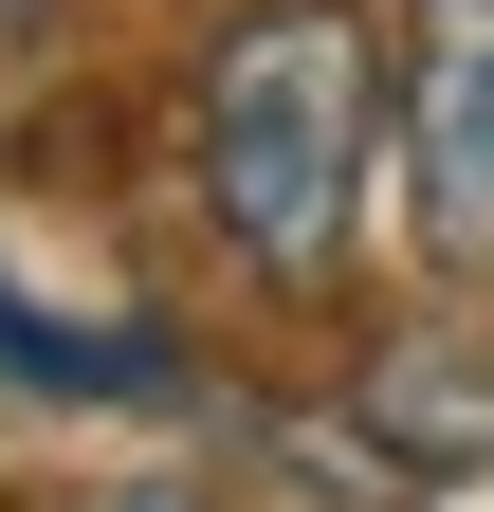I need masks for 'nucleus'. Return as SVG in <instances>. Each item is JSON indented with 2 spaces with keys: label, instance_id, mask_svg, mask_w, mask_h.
Wrapping results in <instances>:
<instances>
[{
  "label": "nucleus",
  "instance_id": "obj_1",
  "mask_svg": "<svg viewBox=\"0 0 494 512\" xmlns=\"http://www.w3.org/2000/svg\"><path fill=\"white\" fill-rule=\"evenodd\" d=\"M385 165V37L348 0H238L183 74V202L257 293H330Z\"/></svg>",
  "mask_w": 494,
  "mask_h": 512
},
{
  "label": "nucleus",
  "instance_id": "obj_2",
  "mask_svg": "<svg viewBox=\"0 0 494 512\" xmlns=\"http://www.w3.org/2000/svg\"><path fill=\"white\" fill-rule=\"evenodd\" d=\"M385 128H403V238L440 275H494V0H403Z\"/></svg>",
  "mask_w": 494,
  "mask_h": 512
},
{
  "label": "nucleus",
  "instance_id": "obj_3",
  "mask_svg": "<svg viewBox=\"0 0 494 512\" xmlns=\"http://www.w3.org/2000/svg\"><path fill=\"white\" fill-rule=\"evenodd\" d=\"M74 37H92V0H0V147L55 110V74H74Z\"/></svg>",
  "mask_w": 494,
  "mask_h": 512
},
{
  "label": "nucleus",
  "instance_id": "obj_4",
  "mask_svg": "<svg viewBox=\"0 0 494 512\" xmlns=\"http://www.w3.org/2000/svg\"><path fill=\"white\" fill-rule=\"evenodd\" d=\"M74 512H220L202 476H110V494H74Z\"/></svg>",
  "mask_w": 494,
  "mask_h": 512
}]
</instances>
